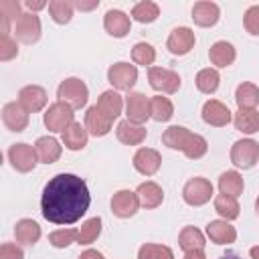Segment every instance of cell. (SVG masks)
I'll return each instance as SVG.
<instances>
[{"mask_svg": "<svg viewBox=\"0 0 259 259\" xmlns=\"http://www.w3.org/2000/svg\"><path fill=\"white\" fill-rule=\"evenodd\" d=\"M89 204V188L77 174H57L42 188L40 210L49 223L73 225L87 212Z\"/></svg>", "mask_w": 259, "mask_h": 259, "instance_id": "1", "label": "cell"}, {"mask_svg": "<svg viewBox=\"0 0 259 259\" xmlns=\"http://www.w3.org/2000/svg\"><path fill=\"white\" fill-rule=\"evenodd\" d=\"M57 97L59 101L71 105L73 109H81L89 99V89L79 77H67L57 87Z\"/></svg>", "mask_w": 259, "mask_h": 259, "instance_id": "2", "label": "cell"}, {"mask_svg": "<svg viewBox=\"0 0 259 259\" xmlns=\"http://www.w3.org/2000/svg\"><path fill=\"white\" fill-rule=\"evenodd\" d=\"M75 113H73V107L71 105H67V103H63V101H55V103H51L49 105V109L45 111V125H47V130L49 132H53V134H63L75 119Z\"/></svg>", "mask_w": 259, "mask_h": 259, "instance_id": "3", "label": "cell"}, {"mask_svg": "<svg viewBox=\"0 0 259 259\" xmlns=\"http://www.w3.org/2000/svg\"><path fill=\"white\" fill-rule=\"evenodd\" d=\"M231 162L237 168L249 170L259 162V144L251 138L245 140H237L231 148Z\"/></svg>", "mask_w": 259, "mask_h": 259, "instance_id": "4", "label": "cell"}, {"mask_svg": "<svg viewBox=\"0 0 259 259\" xmlns=\"http://www.w3.org/2000/svg\"><path fill=\"white\" fill-rule=\"evenodd\" d=\"M210 196H212V184L202 176L190 178L182 188V198L190 206H202L210 200Z\"/></svg>", "mask_w": 259, "mask_h": 259, "instance_id": "5", "label": "cell"}, {"mask_svg": "<svg viewBox=\"0 0 259 259\" xmlns=\"http://www.w3.org/2000/svg\"><path fill=\"white\" fill-rule=\"evenodd\" d=\"M107 81L111 83L113 89H119V91H132V87L136 85L138 81V69L136 65H130V63H115L107 69Z\"/></svg>", "mask_w": 259, "mask_h": 259, "instance_id": "6", "label": "cell"}, {"mask_svg": "<svg viewBox=\"0 0 259 259\" xmlns=\"http://www.w3.org/2000/svg\"><path fill=\"white\" fill-rule=\"evenodd\" d=\"M8 160H10V166L16 170V172H30L34 166H36V150L34 146L30 144H24V142H18V144H12L10 150H8Z\"/></svg>", "mask_w": 259, "mask_h": 259, "instance_id": "7", "label": "cell"}, {"mask_svg": "<svg viewBox=\"0 0 259 259\" xmlns=\"http://www.w3.org/2000/svg\"><path fill=\"white\" fill-rule=\"evenodd\" d=\"M40 32H42L40 18L32 12H24L14 22V36H16V40H20L24 45H34L40 38Z\"/></svg>", "mask_w": 259, "mask_h": 259, "instance_id": "8", "label": "cell"}, {"mask_svg": "<svg viewBox=\"0 0 259 259\" xmlns=\"http://www.w3.org/2000/svg\"><path fill=\"white\" fill-rule=\"evenodd\" d=\"M148 81L152 89L162 93H176L180 89V75L172 69L164 67H150L148 69Z\"/></svg>", "mask_w": 259, "mask_h": 259, "instance_id": "9", "label": "cell"}, {"mask_svg": "<svg viewBox=\"0 0 259 259\" xmlns=\"http://www.w3.org/2000/svg\"><path fill=\"white\" fill-rule=\"evenodd\" d=\"M125 115H127V121L142 125L148 117H152L150 99L140 91H130L125 95Z\"/></svg>", "mask_w": 259, "mask_h": 259, "instance_id": "10", "label": "cell"}, {"mask_svg": "<svg viewBox=\"0 0 259 259\" xmlns=\"http://www.w3.org/2000/svg\"><path fill=\"white\" fill-rule=\"evenodd\" d=\"M194 42H196V36H194V32H192V28H188V26H178V28H174V30L170 32V36H168V40H166V47H168V51H170L172 55L182 57V55H188V53L192 51Z\"/></svg>", "mask_w": 259, "mask_h": 259, "instance_id": "11", "label": "cell"}, {"mask_svg": "<svg viewBox=\"0 0 259 259\" xmlns=\"http://www.w3.org/2000/svg\"><path fill=\"white\" fill-rule=\"evenodd\" d=\"M140 208V198L132 190H117L111 198V212L119 219H130L138 212Z\"/></svg>", "mask_w": 259, "mask_h": 259, "instance_id": "12", "label": "cell"}, {"mask_svg": "<svg viewBox=\"0 0 259 259\" xmlns=\"http://www.w3.org/2000/svg\"><path fill=\"white\" fill-rule=\"evenodd\" d=\"M18 103L28 113H36L49 103V95L40 85H26L18 91Z\"/></svg>", "mask_w": 259, "mask_h": 259, "instance_id": "13", "label": "cell"}, {"mask_svg": "<svg viewBox=\"0 0 259 259\" xmlns=\"http://www.w3.org/2000/svg\"><path fill=\"white\" fill-rule=\"evenodd\" d=\"M2 121L10 132H24L28 125V111L18 101H10L2 107Z\"/></svg>", "mask_w": 259, "mask_h": 259, "instance_id": "14", "label": "cell"}, {"mask_svg": "<svg viewBox=\"0 0 259 259\" xmlns=\"http://www.w3.org/2000/svg\"><path fill=\"white\" fill-rule=\"evenodd\" d=\"M134 168L144 174V176H152L160 170V164H162V156L158 150L154 148H140L136 154H134Z\"/></svg>", "mask_w": 259, "mask_h": 259, "instance_id": "15", "label": "cell"}, {"mask_svg": "<svg viewBox=\"0 0 259 259\" xmlns=\"http://www.w3.org/2000/svg\"><path fill=\"white\" fill-rule=\"evenodd\" d=\"M231 109L219 101V99H208L204 105H202V121L208 123V125H214V127H223L231 121Z\"/></svg>", "mask_w": 259, "mask_h": 259, "instance_id": "16", "label": "cell"}, {"mask_svg": "<svg viewBox=\"0 0 259 259\" xmlns=\"http://www.w3.org/2000/svg\"><path fill=\"white\" fill-rule=\"evenodd\" d=\"M103 28L107 30V34L115 36V38H123L130 28H132V20L123 10H107L103 16Z\"/></svg>", "mask_w": 259, "mask_h": 259, "instance_id": "17", "label": "cell"}, {"mask_svg": "<svg viewBox=\"0 0 259 259\" xmlns=\"http://www.w3.org/2000/svg\"><path fill=\"white\" fill-rule=\"evenodd\" d=\"M111 123H113V121H111L97 105L89 107L87 113H85V127H87V132H89L91 136H95V138L107 136L109 130H111Z\"/></svg>", "mask_w": 259, "mask_h": 259, "instance_id": "18", "label": "cell"}, {"mask_svg": "<svg viewBox=\"0 0 259 259\" xmlns=\"http://www.w3.org/2000/svg\"><path fill=\"white\" fill-rule=\"evenodd\" d=\"M219 18H221V8L214 2L202 0V2H196L192 6V20L198 26H204V28L206 26H214L219 22Z\"/></svg>", "mask_w": 259, "mask_h": 259, "instance_id": "19", "label": "cell"}, {"mask_svg": "<svg viewBox=\"0 0 259 259\" xmlns=\"http://www.w3.org/2000/svg\"><path fill=\"white\" fill-rule=\"evenodd\" d=\"M115 136H117V140H119L121 144H125V146H140V144L146 140L148 130H146L144 125H138V123H132V121L123 119V121L117 123Z\"/></svg>", "mask_w": 259, "mask_h": 259, "instance_id": "20", "label": "cell"}, {"mask_svg": "<svg viewBox=\"0 0 259 259\" xmlns=\"http://www.w3.org/2000/svg\"><path fill=\"white\" fill-rule=\"evenodd\" d=\"M206 235H208V239H210L212 243H217V245H229V243H235V239H237L235 227H233L229 221H223V219L210 221V223L206 225Z\"/></svg>", "mask_w": 259, "mask_h": 259, "instance_id": "21", "label": "cell"}, {"mask_svg": "<svg viewBox=\"0 0 259 259\" xmlns=\"http://www.w3.org/2000/svg\"><path fill=\"white\" fill-rule=\"evenodd\" d=\"M208 59H210V63H212L214 67L227 69V67H231V65L235 63L237 51H235V47H233L231 42H227V40H217V42L210 47V51H208Z\"/></svg>", "mask_w": 259, "mask_h": 259, "instance_id": "22", "label": "cell"}, {"mask_svg": "<svg viewBox=\"0 0 259 259\" xmlns=\"http://www.w3.org/2000/svg\"><path fill=\"white\" fill-rule=\"evenodd\" d=\"M34 150H36V156L42 164H53L61 158V152H63V146L59 144L57 138L53 136H42L34 142Z\"/></svg>", "mask_w": 259, "mask_h": 259, "instance_id": "23", "label": "cell"}, {"mask_svg": "<svg viewBox=\"0 0 259 259\" xmlns=\"http://www.w3.org/2000/svg\"><path fill=\"white\" fill-rule=\"evenodd\" d=\"M136 194H138V198H140V206H144V208H156V206H160L162 200H164V190H162V186L156 184V182H152V180L142 182V184L138 186Z\"/></svg>", "mask_w": 259, "mask_h": 259, "instance_id": "24", "label": "cell"}, {"mask_svg": "<svg viewBox=\"0 0 259 259\" xmlns=\"http://www.w3.org/2000/svg\"><path fill=\"white\" fill-rule=\"evenodd\" d=\"M111 121H115L119 115H121V109H123V99H121V95L117 93V91H113V89H109V91H103L101 95H99V99H97V103H95Z\"/></svg>", "mask_w": 259, "mask_h": 259, "instance_id": "25", "label": "cell"}, {"mask_svg": "<svg viewBox=\"0 0 259 259\" xmlns=\"http://www.w3.org/2000/svg\"><path fill=\"white\" fill-rule=\"evenodd\" d=\"M14 237L22 245H34L40 239V225L32 219H20L14 225Z\"/></svg>", "mask_w": 259, "mask_h": 259, "instance_id": "26", "label": "cell"}, {"mask_svg": "<svg viewBox=\"0 0 259 259\" xmlns=\"http://www.w3.org/2000/svg\"><path fill=\"white\" fill-rule=\"evenodd\" d=\"M87 138H89V132L85 125H81L79 121H73L65 132H63V144L67 150H83L87 146Z\"/></svg>", "mask_w": 259, "mask_h": 259, "instance_id": "27", "label": "cell"}, {"mask_svg": "<svg viewBox=\"0 0 259 259\" xmlns=\"http://www.w3.org/2000/svg\"><path fill=\"white\" fill-rule=\"evenodd\" d=\"M243 188H245V182H243V176L237 172V170H227L219 176V190L221 194H227V196H241L243 194Z\"/></svg>", "mask_w": 259, "mask_h": 259, "instance_id": "28", "label": "cell"}, {"mask_svg": "<svg viewBox=\"0 0 259 259\" xmlns=\"http://www.w3.org/2000/svg\"><path fill=\"white\" fill-rule=\"evenodd\" d=\"M190 136H192V132H190L188 127H184V125H170V127L162 134V142H164V146H168L170 150H180V152H184V148H186Z\"/></svg>", "mask_w": 259, "mask_h": 259, "instance_id": "29", "label": "cell"}, {"mask_svg": "<svg viewBox=\"0 0 259 259\" xmlns=\"http://www.w3.org/2000/svg\"><path fill=\"white\" fill-rule=\"evenodd\" d=\"M235 130L241 134H257L259 132V111L257 109H239L233 117Z\"/></svg>", "mask_w": 259, "mask_h": 259, "instance_id": "30", "label": "cell"}, {"mask_svg": "<svg viewBox=\"0 0 259 259\" xmlns=\"http://www.w3.org/2000/svg\"><path fill=\"white\" fill-rule=\"evenodd\" d=\"M239 109H255L259 105V87L255 83H241L235 91Z\"/></svg>", "mask_w": 259, "mask_h": 259, "instance_id": "31", "label": "cell"}, {"mask_svg": "<svg viewBox=\"0 0 259 259\" xmlns=\"http://www.w3.org/2000/svg\"><path fill=\"white\" fill-rule=\"evenodd\" d=\"M178 245L184 253L188 251H196V249H204V235L196 229V227H184L178 235Z\"/></svg>", "mask_w": 259, "mask_h": 259, "instance_id": "32", "label": "cell"}, {"mask_svg": "<svg viewBox=\"0 0 259 259\" xmlns=\"http://www.w3.org/2000/svg\"><path fill=\"white\" fill-rule=\"evenodd\" d=\"M158 16H160V6L156 2H152V0H142L132 8V18L142 22V24H150Z\"/></svg>", "mask_w": 259, "mask_h": 259, "instance_id": "33", "label": "cell"}, {"mask_svg": "<svg viewBox=\"0 0 259 259\" xmlns=\"http://www.w3.org/2000/svg\"><path fill=\"white\" fill-rule=\"evenodd\" d=\"M196 89L198 91H202V93H214L217 89H219V83H221V75H219V71L217 69H210V67H206V69H200L198 73H196Z\"/></svg>", "mask_w": 259, "mask_h": 259, "instance_id": "34", "label": "cell"}, {"mask_svg": "<svg viewBox=\"0 0 259 259\" xmlns=\"http://www.w3.org/2000/svg\"><path fill=\"white\" fill-rule=\"evenodd\" d=\"M101 235V219L99 217H93V219H87L81 229H77V243L81 245H91L93 241H97V237Z\"/></svg>", "mask_w": 259, "mask_h": 259, "instance_id": "35", "label": "cell"}, {"mask_svg": "<svg viewBox=\"0 0 259 259\" xmlns=\"http://www.w3.org/2000/svg\"><path fill=\"white\" fill-rule=\"evenodd\" d=\"M73 2L69 0H51L49 2V12H51V18L57 22V24H67L71 22L73 18Z\"/></svg>", "mask_w": 259, "mask_h": 259, "instance_id": "36", "label": "cell"}, {"mask_svg": "<svg viewBox=\"0 0 259 259\" xmlns=\"http://www.w3.org/2000/svg\"><path fill=\"white\" fill-rule=\"evenodd\" d=\"M150 111H152V119L156 121H168L174 115V105L168 97L156 95L150 99Z\"/></svg>", "mask_w": 259, "mask_h": 259, "instance_id": "37", "label": "cell"}, {"mask_svg": "<svg viewBox=\"0 0 259 259\" xmlns=\"http://www.w3.org/2000/svg\"><path fill=\"white\" fill-rule=\"evenodd\" d=\"M214 210L223 217V221H235L239 217V202L237 198L233 196H227V194H219L214 198Z\"/></svg>", "mask_w": 259, "mask_h": 259, "instance_id": "38", "label": "cell"}, {"mask_svg": "<svg viewBox=\"0 0 259 259\" xmlns=\"http://www.w3.org/2000/svg\"><path fill=\"white\" fill-rule=\"evenodd\" d=\"M132 59H134L136 65H142V67L150 69L156 61V49L150 42H136L134 49H132Z\"/></svg>", "mask_w": 259, "mask_h": 259, "instance_id": "39", "label": "cell"}, {"mask_svg": "<svg viewBox=\"0 0 259 259\" xmlns=\"http://www.w3.org/2000/svg\"><path fill=\"white\" fill-rule=\"evenodd\" d=\"M138 259H174V253L166 245L158 243H144L138 251Z\"/></svg>", "mask_w": 259, "mask_h": 259, "instance_id": "40", "label": "cell"}, {"mask_svg": "<svg viewBox=\"0 0 259 259\" xmlns=\"http://www.w3.org/2000/svg\"><path fill=\"white\" fill-rule=\"evenodd\" d=\"M206 150H208L206 140L200 134H192L188 144H186V148H184V156L190 158V160H198V158H202L206 154Z\"/></svg>", "mask_w": 259, "mask_h": 259, "instance_id": "41", "label": "cell"}, {"mask_svg": "<svg viewBox=\"0 0 259 259\" xmlns=\"http://www.w3.org/2000/svg\"><path fill=\"white\" fill-rule=\"evenodd\" d=\"M49 243L57 249H65L73 243H77V229H59L49 235Z\"/></svg>", "mask_w": 259, "mask_h": 259, "instance_id": "42", "label": "cell"}, {"mask_svg": "<svg viewBox=\"0 0 259 259\" xmlns=\"http://www.w3.org/2000/svg\"><path fill=\"white\" fill-rule=\"evenodd\" d=\"M243 24L245 30L253 36H259V4H253L247 8L245 16H243Z\"/></svg>", "mask_w": 259, "mask_h": 259, "instance_id": "43", "label": "cell"}, {"mask_svg": "<svg viewBox=\"0 0 259 259\" xmlns=\"http://www.w3.org/2000/svg\"><path fill=\"white\" fill-rule=\"evenodd\" d=\"M18 55V47L16 40L10 34H2L0 36V61H10Z\"/></svg>", "mask_w": 259, "mask_h": 259, "instance_id": "44", "label": "cell"}, {"mask_svg": "<svg viewBox=\"0 0 259 259\" xmlns=\"http://www.w3.org/2000/svg\"><path fill=\"white\" fill-rule=\"evenodd\" d=\"M0 16H4L6 20H18L20 16H22V12H20V2H16V0H2L0 2Z\"/></svg>", "mask_w": 259, "mask_h": 259, "instance_id": "45", "label": "cell"}, {"mask_svg": "<svg viewBox=\"0 0 259 259\" xmlns=\"http://www.w3.org/2000/svg\"><path fill=\"white\" fill-rule=\"evenodd\" d=\"M0 259H24V253L16 243H2Z\"/></svg>", "mask_w": 259, "mask_h": 259, "instance_id": "46", "label": "cell"}, {"mask_svg": "<svg viewBox=\"0 0 259 259\" xmlns=\"http://www.w3.org/2000/svg\"><path fill=\"white\" fill-rule=\"evenodd\" d=\"M24 6H26V8H28L32 14H34V12L42 10V8H47L49 4H47L45 0H26V2H24Z\"/></svg>", "mask_w": 259, "mask_h": 259, "instance_id": "47", "label": "cell"}, {"mask_svg": "<svg viewBox=\"0 0 259 259\" xmlns=\"http://www.w3.org/2000/svg\"><path fill=\"white\" fill-rule=\"evenodd\" d=\"M73 6L77 10H93V8L99 6V0H93V2H81V0H77V2H73Z\"/></svg>", "mask_w": 259, "mask_h": 259, "instance_id": "48", "label": "cell"}, {"mask_svg": "<svg viewBox=\"0 0 259 259\" xmlns=\"http://www.w3.org/2000/svg\"><path fill=\"white\" fill-rule=\"evenodd\" d=\"M77 259H105V257H103V253H99L97 249H87V251H83Z\"/></svg>", "mask_w": 259, "mask_h": 259, "instance_id": "49", "label": "cell"}, {"mask_svg": "<svg viewBox=\"0 0 259 259\" xmlns=\"http://www.w3.org/2000/svg\"><path fill=\"white\" fill-rule=\"evenodd\" d=\"M184 259H206V255H204L202 249H196V251H188L184 255Z\"/></svg>", "mask_w": 259, "mask_h": 259, "instance_id": "50", "label": "cell"}, {"mask_svg": "<svg viewBox=\"0 0 259 259\" xmlns=\"http://www.w3.org/2000/svg\"><path fill=\"white\" fill-rule=\"evenodd\" d=\"M221 259H241V257H239L237 253H231V251H229V253H225Z\"/></svg>", "mask_w": 259, "mask_h": 259, "instance_id": "51", "label": "cell"}, {"mask_svg": "<svg viewBox=\"0 0 259 259\" xmlns=\"http://www.w3.org/2000/svg\"><path fill=\"white\" fill-rule=\"evenodd\" d=\"M251 255H259V245H257V247H253V249H251Z\"/></svg>", "mask_w": 259, "mask_h": 259, "instance_id": "52", "label": "cell"}, {"mask_svg": "<svg viewBox=\"0 0 259 259\" xmlns=\"http://www.w3.org/2000/svg\"><path fill=\"white\" fill-rule=\"evenodd\" d=\"M255 210H257V214H259V196H257V200H255Z\"/></svg>", "mask_w": 259, "mask_h": 259, "instance_id": "53", "label": "cell"}, {"mask_svg": "<svg viewBox=\"0 0 259 259\" xmlns=\"http://www.w3.org/2000/svg\"><path fill=\"white\" fill-rule=\"evenodd\" d=\"M251 259H259V255H251Z\"/></svg>", "mask_w": 259, "mask_h": 259, "instance_id": "54", "label": "cell"}]
</instances>
